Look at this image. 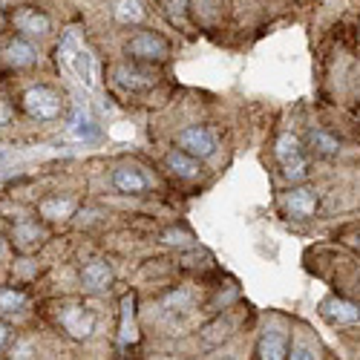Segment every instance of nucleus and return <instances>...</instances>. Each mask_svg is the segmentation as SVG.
Here are the masks:
<instances>
[{"label":"nucleus","mask_w":360,"mask_h":360,"mask_svg":"<svg viewBox=\"0 0 360 360\" xmlns=\"http://www.w3.org/2000/svg\"><path fill=\"white\" fill-rule=\"evenodd\" d=\"M23 110L41 122H52L61 115V96L49 86H29L23 93Z\"/></svg>","instance_id":"f257e3e1"},{"label":"nucleus","mask_w":360,"mask_h":360,"mask_svg":"<svg viewBox=\"0 0 360 360\" xmlns=\"http://www.w3.org/2000/svg\"><path fill=\"white\" fill-rule=\"evenodd\" d=\"M277 162L283 165V173L297 182V179H306L309 173V165H306V156H303V147H300V139L291 136V133H283L277 139Z\"/></svg>","instance_id":"f03ea898"},{"label":"nucleus","mask_w":360,"mask_h":360,"mask_svg":"<svg viewBox=\"0 0 360 360\" xmlns=\"http://www.w3.org/2000/svg\"><path fill=\"white\" fill-rule=\"evenodd\" d=\"M179 147L196 159H207V156L217 153V139L211 136V130L196 124V127H188V130L179 133Z\"/></svg>","instance_id":"7ed1b4c3"},{"label":"nucleus","mask_w":360,"mask_h":360,"mask_svg":"<svg viewBox=\"0 0 360 360\" xmlns=\"http://www.w3.org/2000/svg\"><path fill=\"white\" fill-rule=\"evenodd\" d=\"M127 52L136 58H144V61H162L167 55V44L153 32H139L136 38H130Z\"/></svg>","instance_id":"20e7f679"},{"label":"nucleus","mask_w":360,"mask_h":360,"mask_svg":"<svg viewBox=\"0 0 360 360\" xmlns=\"http://www.w3.org/2000/svg\"><path fill=\"white\" fill-rule=\"evenodd\" d=\"M61 323H64L67 332H70L72 338H78V340L89 338V335H93V328H96L93 311H86V309H81V306H67V309L61 311Z\"/></svg>","instance_id":"39448f33"},{"label":"nucleus","mask_w":360,"mask_h":360,"mask_svg":"<svg viewBox=\"0 0 360 360\" xmlns=\"http://www.w3.org/2000/svg\"><path fill=\"white\" fill-rule=\"evenodd\" d=\"M320 314L328 323H357L360 320V309L349 300H338V297H328L320 303Z\"/></svg>","instance_id":"423d86ee"},{"label":"nucleus","mask_w":360,"mask_h":360,"mask_svg":"<svg viewBox=\"0 0 360 360\" xmlns=\"http://www.w3.org/2000/svg\"><path fill=\"white\" fill-rule=\"evenodd\" d=\"M285 207H288L294 217L306 219V217H311V214L317 211V193L309 191V188H294V191L285 196Z\"/></svg>","instance_id":"0eeeda50"},{"label":"nucleus","mask_w":360,"mask_h":360,"mask_svg":"<svg viewBox=\"0 0 360 360\" xmlns=\"http://www.w3.org/2000/svg\"><path fill=\"white\" fill-rule=\"evenodd\" d=\"M81 283H84L89 291H104V288H110V283H112V268H110L104 259L89 262L84 271H81Z\"/></svg>","instance_id":"6e6552de"},{"label":"nucleus","mask_w":360,"mask_h":360,"mask_svg":"<svg viewBox=\"0 0 360 360\" xmlns=\"http://www.w3.org/2000/svg\"><path fill=\"white\" fill-rule=\"evenodd\" d=\"M12 20L26 35H46L49 32V18L44 12H38V9H18Z\"/></svg>","instance_id":"1a4fd4ad"},{"label":"nucleus","mask_w":360,"mask_h":360,"mask_svg":"<svg viewBox=\"0 0 360 360\" xmlns=\"http://www.w3.org/2000/svg\"><path fill=\"white\" fill-rule=\"evenodd\" d=\"M70 72H75V78L86 86H96V78H98V67H96V58L89 55L84 46L75 52L72 64H70Z\"/></svg>","instance_id":"9d476101"},{"label":"nucleus","mask_w":360,"mask_h":360,"mask_svg":"<svg viewBox=\"0 0 360 360\" xmlns=\"http://www.w3.org/2000/svg\"><path fill=\"white\" fill-rule=\"evenodd\" d=\"M257 352L265 360H283V357H288V343H285V338L280 332H274V328H265V335L259 338V349Z\"/></svg>","instance_id":"9b49d317"},{"label":"nucleus","mask_w":360,"mask_h":360,"mask_svg":"<svg viewBox=\"0 0 360 360\" xmlns=\"http://www.w3.org/2000/svg\"><path fill=\"white\" fill-rule=\"evenodd\" d=\"M112 185L122 191V193H144L147 191V179L139 173V170H133V167H118L115 173H112Z\"/></svg>","instance_id":"f8f14e48"},{"label":"nucleus","mask_w":360,"mask_h":360,"mask_svg":"<svg viewBox=\"0 0 360 360\" xmlns=\"http://www.w3.org/2000/svg\"><path fill=\"white\" fill-rule=\"evenodd\" d=\"M4 61H6L9 67L20 70V67H32V64L38 61V55H35V49L29 46L26 41H12V44L4 49Z\"/></svg>","instance_id":"ddd939ff"},{"label":"nucleus","mask_w":360,"mask_h":360,"mask_svg":"<svg viewBox=\"0 0 360 360\" xmlns=\"http://www.w3.org/2000/svg\"><path fill=\"white\" fill-rule=\"evenodd\" d=\"M167 167L176 173V176H182V179H196L202 173L196 156L185 153V150H173V153L167 156Z\"/></svg>","instance_id":"4468645a"},{"label":"nucleus","mask_w":360,"mask_h":360,"mask_svg":"<svg viewBox=\"0 0 360 360\" xmlns=\"http://www.w3.org/2000/svg\"><path fill=\"white\" fill-rule=\"evenodd\" d=\"M112 15H115L118 23H141L147 18L141 0H115Z\"/></svg>","instance_id":"2eb2a0df"},{"label":"nucleus","mask_w":360,"mask_h":360,"mask_svg":"<svg viewBox=\"0 0 360 360\" xmlns=\"http://www.w3.org/2000/svg\"><path fill=\"white\" fill-rule=\"evenodd\" d=\"M72 211H75V202L72 199L55 196V199H44L41 202V217H46V219H67Z\"/></svg>","instance_id":"dca6fc26"},{"label":"nucleus","mask_w":360,"mask_h":360,"mask_svg":"<svg viewBox=\"0 0 360 360\" xmlns=\"http://www.w3.org/2000/svg\"><path fill=\"white\" fill-rule=\"evenodd\" d=\"M26 309V294L15 288H0V314H20Z\"/></svg>","instance_id":"f3484780"},{"label":"nucleus","mask_w":360,"mask_h":360,"mask_svg":"<svg viewBox=\"0 0 360 360\" xmlns=\"http://www.w3.org/2000/svg\"><path fill=\"white\" fill-rule=\"evenodd\" d=\"M78 49H81L78 35H75V32H67V38L61 41V46H58V61H61V64L70 70V64H72V58H75Z\"/></svg>","instance_id":"a211bd4d"},{"label":"nucleus","mask_w":360,"mask_h":360,"mask_svg":"<svg viewBox=\"0 0 360 360\" xmlns=\"http://www.w3.org/2000/svg\"><path fill=\"white\" fill-rule=\"evenodd\" d=\"M311 144L317 147V153H323V156H332V153H338V141H335L332 136L320 133V130H311Z\"/></svg>","instance_id":"6ab92c4d"},{"label":"nucleus","mask_w":360,"mask_h":360,"mask_svg":"<svg viewBox=\"0 0 360 360\" xmlns=\"http://www.w3.org/2000/svg\"><path fill=\"white\" fill-rule=\"evenodd\" d=\"M122 309H124V326H122V343H127V340H133L136 335H133V297H124V303H122Z\"/></svg>","instance_id":"aec40b11"},{"label":"nucleus","mask_w":360,"mask_h":360,"mask_svg":"<svg viewBox=\"0 0 360 360\" xmlns=\"http://www.w3.org/2000/svg\"><path fill=\"white\" fill-rule=\"evenodd\" d=\"M162 239H165L167 245H191V239H193V236H191L188 231H173V228H170V231L162 233Z\"/></svg>","instance_id":"412c9836"},{"label":"nucleus","mask_w":360,"mask_h":360,"mask_svg":"<svg viewBox=\"0 0 360 360\" xmlns=\"http://www.w3.org/2000/svg\"><path fill=\"white\" fill-rule=\"evenodd\" d=\"M98 130L93 127V118H89V115H84V118H78V122H75V136L78 139H93Z\"/></svg>","instance_id":"4be33fe9"},{"label":"nucleus","mask_w":360,"mask_h":360,"mask_svg":"<svg viewBox=\"0 0 360 360\" xmlns=\"http://www.w3.org/2000/svg\"><path fill=\"white\" fill-rule=\"evenodd\" d=\"M6 340H9V326H6V323H0V349L6 346Z\"/></svg>","instance_id":"5701e85b"},{"label":"nucleus","mask_w":360,"mask_h":360,"mask_svg":"<svg viewBox=\"0 0 360 360\" xmlns=\"http://www.w3.org/2000/svg\"><path fill=\"white\" fill-rule=\"evenodd\" d=\"M0 162H4V150H0Z\"/></svg>","instance_id":"b1692460"},{"label":"nucleus","mask_w":360,"mask_h":360,"mask_svg":"<svg viewBox=\"0 0 360 360\" xmlns=\"http://www.w3.org/2000/svg\"><path fill=\"white\" fill-rule=\"evenodd\" d=\"M0 248H4V239H0Z\"/></svg>","instance_id":"393cba45"}]
</instances>
